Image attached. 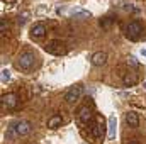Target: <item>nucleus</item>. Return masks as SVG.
I'll return each instance as SVG.
<instances>
[{
  "instance_id": "obj_1",
  "label": "nucleus",
  "mask_w": 146,
  "mask_h": 144,
  "mask_svg": "<svg viewBox=\"0 0 146 144\" xmlns=\"http://www.w3.org/2000/svg\"><path fill=\"white\" fill-rule=\"evenodd\" d=\"M34 63H36V54L34 53H31V51H24V53H21L19 56H17V59H15V66L19 68V70H31L33 66H34Z\"/></svg>"
},
{
  "instance_id": "obj_2",
  "label": "nucleus",
  "mask_w": 146,
  "mask_h": 144,
  "mask_svg": "<svg viewBox=\"0 0 146 144\" xmlns=\"http://www.w3.org/2000/svg\"><path fill=\"white\" fill-rule=\"evenodd\" d=\"M9 129H10V134H14V136H27L33 131V124L29 120L19 119V120H14Z\"/></svg>"
},
{
  "instance_id": "obj_3",
  "label": "nucleus",
  "mask_w": 146,
  "mask_h": 144,
  "mask_svg": "<svg viewBox=\"0 0 146 144\" xmlns=\"http://www.w3.org/2000/svg\"><path fill=\"white\" fill-rule=\"evenodd\" d=\"M44 51L49 53V54H54V56H63L66 53V48L61 41H49L48 44H44Z\"/></svg>"
},
{
  "instance_id": "obj_4",
  "label": "nucleus",
  "mask_w": 146,
  "mask_h": 144,
  "mask_svg": "<svg viewBox=\"0 0 146 144\" xmlns=\"http://www.w3.org/2000/svg\"><path fill=\"white\" fill-rule=\"evenodd\" d=\"M141 32H143V26L138 20H133V22H129L126 26V36L129 37L131 41H136L138 37L141 36Z\"/></svg>"
},
{
  "instance_id": "obj_5",
  "label": "nucleus",
  "mask_w": 146,
  "mask_h": 144,
  "mask_svg": "<svg viewBox=\"0 0 146 144\" xmlns=\"http://www.w3.org/2000/svg\"><path fill=\"white\" fill-rule=\"evenodd\" d=\"M19 105V97L17 93H3L2 95V108L7 110H14Z\"/></svg>"
},
{
  "instance_id": "obj_6",
  "label": "nucleus",
  "mask_w": 146,
  "mask_h": 144,
  "mask_svg": "<svg viewBox=\"0 0 146 144\" xmlns=\"http://www.w3.org/2000/svg\"><path fill=\"white\" fill-rule=\"evenodd\" d=\"M82 93H83V88H82L80 85H75V87H72V88L65 93V102H66V104H75V102H78L80 97H82Z\"/></svg>"
},
{
  "instance_id": "obj_7",
  "label": "nucleus",
  "mask_w": 146,
  "mask_h": 144,
  "mask_svg": "<svg viewBox=\"0 0 146 144\" xmlns=\"http://www.w3.org/2000/svg\"><path fill=\"white\" fill-rule=\"evenodd\" d=\"M76 117H78V120L83 122V124H90V122H94V114H92V108L88 107V105H83V107L78 108Z\"/></svg>"
},
{
  "instance_id": "obj_8",
  "label": "nucleus",
  "mask_w": 146,
  "mask_h": 144,
  "mask_svg": "<svg viewBox=\"0 0 146 144\" xmlns=\"http://www.w3.org/2000/svg\"><path fill=\"white\" fill-rule=\"evenodd\" d=\"M90 136L94 139H100L104 136V119H95L92 122V129H90Z\"/></svg>"
},
{
  "instance_id": "obj_9",
  "label": "nucleus",
  "mask_w": 146,
  "mask_h": 144,
  "mask_svg": "<svg viewBox=\"0 0 146 144\" xmlns=\"http://www.w3.org/2000/svg\"><path fill=\"white\" fill-rule=\"evenodd\" d=\"M90 61H92L94 66H104V65L107 63V53H104V51H97V53L92 54Z\"/></svg>"
},
{
  "instance_id": "obj_10",
  "label": "nucleus",
  "mask_w": 146,
  "mask_h": 144,
  "mask_svg": "<svg viewBox=\"0 0 146 144\" xmlns=\"http://www.w3.org/2000/svg\"><path fill=\"white\" fill-rule=\"evenodd\" d=\"M115 134H117V119H115V115H110L109 124H107V137H109V141L115 139Z\"/></svg>"
},
{
  "instance_id": "obj_11",
  "label": "nucleus",
  "mask_w": 146,
  "mask_h": 144,
  "mask_svg": "<svg viewBox=\"0 0 146 144\" xmlns=\"http://www.w3.org/2000/svg\"><path fill=\"white\" fill-rule=\"evenodd\" d=\"M46 32H48V31H46V26L41 24V22H39V24H34V26L31 27V37H33V39H41V37L46 36Z\"/></svg>"
},
{
  "instance_id": "obj_12",
  "label": "nucleus",
  "mask_w": 146,
  "mask_h": 144,
  "mask_svg": "<svg viewBox=\"0 0 146 144\" xmlns=\"http://www.w3.org/2000/svg\"><path fill=\"white\" fill-rule=\"evenodd\" d=\"M124 122H126L129 127L136 129V127L139 126V117H138L136 112H126V114H124Z\"/></svg>"
},
{
  "instance_id": "obj_13",
  "label": "nucleus",
  "mask_w": 146,
  "mask_h": 144,
  "mask_svg": "<svg viewBox=\"0 0 146 144\" xmlns=\"http://www.w3.org/2000/svg\"><path fill=\"white\" fill-rule=\"evenodd\" d=\"M63 122H65V120H63L61 115H51V117L48 119V127H49V129H58Z\"/></svg>"
},
{
  "instance_id": "obj_14",
  "label": "nucleus",
  "mask_w": 146,
  "mask_h": 144,
  "mask_svg": "<svg viewBox=\"0 0 146 144\" xmlns=\"http://www.w3.org/2000/svg\"><path fill=\"white\" fill-rule=\"evenodd\" d=\"M70 14L75 19H88V17H92V14L88 10H83V9H72Z\"/></svg>"
},
{
  "instance_id": "obj_15",
  "label": "nucleus",
  "mask_w": 146,
  "mask_h": 144,
  "mask_svg": "<svg viewBox=\"0 0 146 144\" xmlns=\"http://www.w3.org/2000/svg\"><path fill=\"white\" fill-rule=\"evenodd\" d=\"M136 81H138V78L134 75H124V85L126 87H133Z\"/></svg>"
},
{
  "instance_id": "obj_16",
  "label": "nucleus",
  "mask_w": 146,
  "mask_h": 144,
  "mask_svg": "<svg viewBox=\"0 0 146 144\" xmlns=\"http://www.w3.org/2000/svg\"><path fill=\"white\" fill-rule=\"evenodd\" d=\"M7 29H9V22H7V19H2L0 20V34L3 36L7 32Z\"/></svg>"
},
{
  "instance_id": "obj_17",
  "label": "nucleus",
  "mask_w": 146,
  "mask_h": 144,
  "mask_svg": "<svg viewBox=\"0 0 146 144\" xmlns=\"http://www.w3.org/2000/svg\"><path fill=\"white\" fill-rule=\"evenodd\" d=\"M0 78H2V83H7V81L10 80V71H9L7 68H3V70H2V76H0Z\"/></svg>"
},
{
  "instance_id": "obj_18",
  "label": "nucleus",
  "mask_w": 146,
  "mask_h": 144,
  "mask_svg": "<svg viewBox=\"0 0 146 144\" xmlns=\"http://www.w3.org/2000/svg\"><path fill=\"white\" fill-rule=\"evenodd\" d=\"M127 65H131L133 68H138V66H139V63H138V59H136L134 56H129V58H127Z\"/></svg>"
},
{
  "instance_id": "obj_19",
  "label": "nucleus",
  "mask_w": 146,
  "mask_h": 144,
  "mask_svg": "<svg viewBox=\"0 0 146 144\" xmlns=\"http://www.w3.org/2000/svg\"><path fill=\"white\" fill-rule=\"evenodd\" d=\"M110 24H112V20H110L109 17H106L104 20H100V26H102V27H109Z\"/></svg>"
},
{
  "instance_id": "obj_20",
  "label": "nucleus",
  "mask_w": 146,
  "mask_h": 144,
  "mask_svg": "<svg viewBox=\"0 0 146 144\" xmlns=\"http://www.w3.org/2000/svg\"><path fill=\"white\" fill-rule=\"evenodd\" d=\"M24 22H26V19H22V17H19V19H17V24H19V26H22Z\"/></svg>"
},
{
  "instance_id": "obj_21",
  "label": "nucleus",
  "mask_w": 146,
  "mask_h": 144,
  "mask_svg": "<svg viewBox=\"0 0 146 144\" xmlns=\"http://www.w3.org/2000/svg\"><path fill=\"white\" fill-rule=\"evenodd\" d=\"M141 54H143V56L146 58V49H143V51H141Z\"/></svg>"
},
{
  "instance_id": "obj_22",
  "label": "nucleus",
  "mask_w": 146,
  "mask_h": 144,
  "mask_svg": "<svg viewBox=\"0 0 146 144\" xmlns=\"http://www.w3.org/2000/svg\"><path fill=\"white\" fill-rule=\"evenodd\" d=\"M129 144H138V143H136V141H131V143H129Z\"/></svg>"
}]
</instances>
